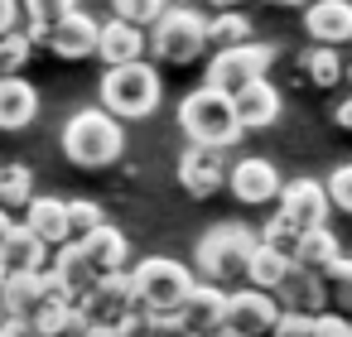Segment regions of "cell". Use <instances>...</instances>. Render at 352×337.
I'll list each match as a JSON object with an SVG mask.
<instances>
[{"instance_id":"4316f807","label":"cell","mask_w":352,"mask_h":337,"mask_svg":"<svg viewBox=\"0 0 352 337\" xmlns=\"http://www.w3.org/2000/svg\"><path fill=\"white\" fill-rule=\"evenodd\" d=\"M208 44H212V54H222V49H241V44H256V39H251V20H246L241 10H222V15H212V20H208Z\"/></svg>"},{"instance_id":"bcb514c9","label":"cell","mask_w":352,"mask_h":337,"mask_svg":"<svg viewBox=\"0 0 352 337\" xmlns=\"http://www.w3.org/2000/svg\"><path fill=\"white\" fill-rule=\"evenodd\" d=\"M87 337H111V332H87Z\"/></svg>"},{"instance_id":"ba28073f","label":"cell","mask_w":352,"mask_h":337,"mask_svg":"<svg viewBox=\"0 0 352 337\" xmlns=\"http://www.w3.org/2000/svg\"><path fill=\"white\" fill-rule=\"evenodd\" d=\"M78 313L87 318V327L92 332H121L135 313H140V303H135V279H131V270H121V275H107L82 303H78Z\"/></svg>"},{"instance_id":"ffe728a7","label":"cell","mask_w":352,"mask_h":337,"mask_svg":"<svg viewBox=\"0 0 352 337\" xmlns=\"http://www.w3.org/2000/svg\"><path fill=\"white\" fill-rule=\"evenodd\" d=\"M20 10H25V34L34 44H49L78 15V0H20Z\"/></svg>"},{"instance_id":"f546056e","label":"cell","mask_w":352,"mask_h":337,"mask_svg":"<svg viewBox=\"0 0 352 337\" xmlns=\"http://www.w3.org/2000/svg\"><path fill=\"white\" fill-rule=\"evenodd\" d=\"M6 303H10V318H34L39 303H44L39 275H15V279L6 284Z\"/></svg>"},{"instance_id":"3957f363","label":"cell","mask_w":352,"mask_h":337,"mask_svg":"<svg viewBox=\"0 0 352 337\" xmlns=\"http://www.w3.org/2000/svg\"><path fill=\"white\" fill-rule=\"evenodd\" d=\"M126 150V130L111 111L102 106H87V111H73L68 126H63V154L82 169H107L116 164Z\"/></svg>"},{"instance_id":"ab89813d","label":"cell","mask_w":352,"mask_h":337,"mask_svg":"<svg viewBox=\"0 0 352 337\" xmlns=\"http://www.w3.org/2000/svg\"><path fill=\"white\" fill-rule=\"evenodd\" d=\"M116 337H155V313H145V308H140V313H135Z\"/></svg>"},{"instance_id":"484cf974","label":"cell","mask_w":352,"mask_h":337,"mask_svg":"<svg viewBox=\"0 0 352 337\" xmlns=\"http://www.w3.org/2000/svg\"><path fill=\"white\" fill-rule=\"evenodd\" d=\"M342 260V246H338V236L323 226V231H309L304 241H299V251H294V265L299 270H314V275H328L333 265Z\"/></svg>"},{"instance_id":"7a4b0ae2","label":"cell","mask_w":352,"mask_h":337,"mask_svg":"<svg viewBox=\"0 0 352 337\" xmlns=\"http://www.w3.org/2000/svg\"><path fill=\"white\" fill-rule=\"evenodd\" d=\"M256 246H261V231H251V226H241V222H217V226H208L203 241H198V275H203V284H217V289H222V284H232V279H246Z\"/></svg>"},{"instance_id":"74e56055","label":"cell","mask_w":352,"mask_h":337,"mask_svg":"<svg viewBox=\"0 0 352 337\" xmlns=\"http://www.w3.org/2000/svg\"><path fill=\"white\" fill-rule=\"evenodd\" d=\"M318 337H352V318L347 313H323L318 318Z\"/></svg>"},{"instance_id":"8992f818","label":"cell","mask_w":352,"mask_h":337,"mask_svg":"<svg viewBox=\"0 0 352 337\" xmlns=\"http://www.w3.org/2000/svg\"><path fill=\"white\" fill-rule=\"evenodd\" d=\"M203 49H212L208 44V20L193 10V5H169V15L150 30V54L160 58V63H193Z\"/></svg>"},{"instance_id":"8fae6325","label":"cell","mask_w":352,"mask_h":337,"mask_svg":"<svg viewBox=\"0 0 352 337\" xmlns=\"http://www.w3.org/2000/svg\"><path fill=\"white\" fill-rule=\"evenodd\" d=\"M179 183H184V193H193V198H212V193H222V188L232 183V169H227L222 150L188 145V150L179 154Z\"/></svg>"},{"instance_id":"ee69618b","label":"cell","mask_w":352,"mask_h":337,"mask_svg":"<svg viewBox=\"0 0 352 337\" xmlns=\"http://www.w3.org/2000/svg\"><path fill=\"white\" fill-rule=\"evenodd\" d=\"M208 5H212V10L222 15V10H236V5H241V0H208Z\"/></svg>"},{"instance_id":"4dcf8cb0","label":"cell","mask_w":352,"mask_h":337,"mask_svg":"<svg viewBox=\"0 0 352 337\" xmlns=\"http://www.w3.org/2000/svg\"><path fill=\"white\" fill-rule=\"evenodd\" d=\"M111 20H126L135 30H155L164 15H169V0H111Z\"/></svg>"},{"instance_id":"cb8c5ba5","label":"cell","mask_w":352,"mask_h":337,"mask_svg":"<svg viewBox=\"0 0 352 337\" xmlns=\"http://www.w3.org/2000/svg\"><path fill=\"white\" fill-rule=\"evenodd\" d=\"M97 44H102V25H97L92 15H82V10L49 39V49H54L58 58H87V54H97Z\"/></svg>"},{"instance_id":"7c38bea8","label":"cell","mask_w":352,"mask_h":337,"mask_svg":"<svg viewBox=\"0 0 352 337\" xmlns=\"http://www.w3.org/2000/svg\"><path fill=\"white\" fill-rule=\"evenodd\" d=\"M232 193H236V202H251V207H261V202H275L280 193H285V183H280V169L270 164V159H261V154H251V159H236L232 164V183H227Z\"/></svg>"},{"instance_id":"8d00e7d4","label":"cell","mask_w":352,"mask_h":337,"mask_svg":"<svg viewBox=\"0 0 352 337\" xmlns=\"http://www.w3.org/2000/svg\"><path fill=\"white\" fill-rule=\"evenodd\" d=\"M275 337H318V318H304V313H285Z\"/></svg>"},{"instance_id":"f35d334b","label":"cell","mask_w":352,"mask_h":337,"mask_svg":"<svg viewBox=\"0 0 352 337\" xmlns=\"http://www.w3.org/2000/svg\"><path fill=\"white\" fill-rule=\"evenodd\" d=\"M20 20H25L20 0H0V39H6V34H15V30H20Z\"/></svg>"},{"instance_id":"f1b7e54d","label":"cell","mask_w":352,"mask_h":337,"mask_svg":"<svg viewBox=\"0 0 352 337\" xmlns=\"http://www.w3.org/2000/svg\"><path fill=\"white\" fill-rule=\"evenodd\" d=\"M34 202V174L30 164H0V207L15 212Z\"/></svg>"},{"instance_id":"9a60e30c","label":"cell","mask_w":352,"mask_h":337,"mask_svg":"<svg viewBox=\"0 0 352 337\" xmlns=\"http://www.w3.org/2000/svg\"><path fill=\"white\" fill-rule=\"evenodd\" d=\"M227 289H217V284H198L193 289V299L179 308V318H184V327L193 332V337H217V332H227Z\"/></svg>"},{"instance_id":"277c9868","label":"cell","mask_w":352,"mask_h":337,"mask_svg":"<svg viewBox=\"0 0 352 337\" xmlns=\"http://www.w3.org/2000/svg\"><path fill=\"white\" fill-rule=\"evenodd\" d=\"M131 279H135V303L145 313H179L203 284L184 260H169V255H145L140 265H131Z\"/></svg>"},{"instance_id":"b9f144b4","label":"cell","mask_w":352,"mask_h":337,"mask_svg":"<svg viewBox=\"0 0 352 337\" xmlns=\"http://www.w3.org/2000/svg\"><path fill=\"white\" fill-rule=\"evenodd\" d=\"M333 121H338L342 130H352V97H342V102L333 106Z\"/></svg>"},{"instance_id":"e575fe53","label":"cell","mask_w":352,"mask_h":337,"mask_svg":"<svg viewBox=\"0 0 352 337\" xmlns=\"http://www.w3.org/2000/svg\"><path fill=\"white\" fill-rule=\"evenodd\" d=\"M261 241H265V246H275V251H285V255L294 260V251H299V241H304V236H299V231H294V226H289V222H285V217L275 212V217L265 222V231H261Z\"/></svg>"},{"instance_id":"9c48e42d","label":"cell","mask_w":352,"mask_h":337,"mask_svg":"<svg viewBox=\"0 0 352 337\" xmlns=\"http://www.w3.org/2000/svg\"><path fill=\"white\" fill-rule=\"evenodd\" d=\"M299 236H309V231H323L328 226V212H333V198H328V183H318V178H294V183H285V193H280V207H275Z\"/></svg>"},{"instance_id":"d6a6232c","label":"cell","mask_w":352,"mask_h":337,"mask_svg":"<svg viewBox=\"0 0 352 337\" xmlns=\"http://www.w3.org/2000/svg\"><path fill=\"white\" fill-rule=\"evenodd\" d=\"M68 217H73V241H87L92 231L107 226V212L92 198H68Z\"/></svg>"},{"instance_id":"f6af8a7d","label":"cell","mask_w":352,"mask_h":337,"mask_svg":"<svg viewBox=\"0 0 352 337\" xmlns=\"http://www.w3.org/2000/svg\"><path fill=\"white\" fill-rule=\"evenodd\" d=\"M275 5H304V10H309V5H314V0H275Z\"/></svg>"},{"instance_id":"5b68a950","label":"cell","mask_w":352,"mask_h":337,"mask_svg":"<svg viewBox=\"0 0 352 337\" xmlns=\"http://www.w3.org/2000/svg\"><path fill=\"white\" fill-rule=\"evenodd\" d=\"M160 73L150 63H131V68H107L102 73V111H111L116 121H140L160 106Z\"/></svg>"},{"instance_id":"c3c4849f","label":"cell","mask_w":352,"mask_h":337,"mask_svg":"<svg viewBox=\"0 0 352 337\" xmlns=\"http://www.w3.org/2000/svg\"><path fill=\"white\" fill-rule=\"evenodd\" d=\"M347 82H352V63H347Z\"/></svg>"},{"instance_id":"83f0119b","label":"cell","mask_w":352,"mask_h":337,"mask_svg":"<svg viewBox=\"0 0 352 337\" xmlns=\"http://www.w3.org/2000/svg\"><path fill=\"white\" fill-rule=\"evenodd\" d=\"M299 68L314 87H338L347 78V63L338 58V49H304L299 54Z\"/></svg>"},{"instance_id":"603a6c76","label":"cell","mask_w":352,"mask_h":337,"mask_svg":"<svg viewBox=\"0 0 352 337\" xmlns=\"http://www.w3.org/2000/svg\"><path fill=\"white\" fill-rule=\"evenodd\" d=\"M232 102H236L241 130H265V126H275V121H280V92H275L270 82H256V87L236 92Z\"/></svg>"},{"instance_id":"7402d4cb","label":"cell","mask_w":352,"mask_h":337,"mask_svg":"<svg viewBox=\"0 0 352 337\" xmlns=\"http://www.w3.org/2000/svg\"><path fill=\"white\" fill-rule=\"evenodd\" d=\"M39 116V92L25 78H0V130H25Z\"/></svg>"},{"instance_id":"4fadbf2b","label":"cell","mask_w":352,"mask_h":337,"mask_svg":"<svg viewBox=\"0 0 352 337\" xmlns=\"http://www.w3.org/2000/svg\"><path fill=\"white\" fill-rule=\"evenodd\" d=\"M275 299H280V308L285 313H304V318H323V313H333V299H328V279L323 275H314V270H289V279L275 289Z\"/></svg>"},{"instance_id":"44dd1931","label":"cell","mask_w":352,"mask_h":337,"mask_svg":"<svg viewBox=\"0 0 352 337\" xmlns=\"http://www.w3.org/2000/svg\"><path fill=\"white\" fill-rule=\"evenodd\" d=\"M49 270H54V275H58V279L68 284L73 303H82V299H87V294H92L97 284H102V275L92 270V260L82 255V246H78V241H68L63 251H54V265H49Z\"/></svg>"},{"instance_id":"60d3db41","label":"cell","mask_w":352,"mask_h":337,"mask_svg":"<svg viewBox=\"0 0 352 337\" xmlns=\"http://www.w3.org/2000/svg\"><path fill=\"white\" fill-rule=\"evenodd\" d=\"M0 337H39V332H34V323H30V318H10L6 327H0Z\"/></svg>"},{"instance_id":"5bb4252c","label":"cell","mask_w":352,"mask_h":337,"mask_svg":"<svg viewBox=\"0 0 352 337\" xmlns=\"http://www.w3.org/2000/svg\"><path fill=\"white\" fill-rule=\"evenodd\" d=\"M304 30L318 49L352 44V0H314L304 10Z\"/></svg>"},{"instance_id":"30bf717a","label":"cell","mask_w":352,"mask_h":337,"mask_svg":"<svg viewBox=\"0 0 352 337\" xmlns=\"http://www.w3.org/2000/svg\"><path fill=\"white\" fill-rule=\"evenodd\" d=\"M285 308L275 294H261V289H236L227 299V327L236 337H275Z\"/></svg>"},{"instance_id":"52a82bcc","label":"cell","mask_w":352,"mask_h":337,"mask_svg":"<svg viewBox=\"0 0 352 337\" xmlns=\"http://www.w3.org/2000/svg\"><path fill=\"white\" fill-rule=\"evenodd\" d=\"M270 63H275V49H270V44L222 49V54H212V58H208V78H203V87L236 97V92H246V87H256V82H265Z\"/></svg>"},{"instance_id":"d590c367","label":"cell","mask_w":352,"mask_h":337,"mask_svg":"<svg viewBox=\"0 0 352 337\" xmlns=\"http://www.w3.org/2000/svg\"><path fill=\"white\" fill-rule=\"evenodd\" d=\"M328 198H333L338 212H352V164H338L328 174Z\"/></svg>"},{"instance_id":"e0dca14e","label":"cell","mask_w":352,"mask_h":337,"mask_svg":"<svg viewBox=\"0 0 352 337\" xmlns=\"http://www.w3.org/2000/svg\"><path fill=\"white\" fill-rule=\"evenodd\" d=\"M25 226L44 241V246H68L73 241V217H68V202L63 198H34L25 207Z\"/></svg>"},{"instance_id":"d4e9b609","label":"cell","mask_w":352,"mask_h":337,"mask_svg":"<svg viewBox=\"0 0 352 337\" xmlns=\"http://www.w3.org/2000/svg\"><path fill=\"white\" fill-rule=\"evenodd\" d=\"M289 270H294V260L285 255V251H275V246H256V255H251V270H246V289H261V294H275L285 279H289Z\"/></svg>"},{"instance_id":"d6986e66","label":"cell","mask_w":352,"mask_h":337,"mask_svg":"<svg viewBox=\"0 0 352 337\" xmlns=\"http://www.w3.org/2000/svg\"><path fill=\"white\" fill-rule=\"evenodd\" d=\"M82 246V255L92 260V270L107 279V275H121L126 270V260H131V241H126V231L121 226H102V231H92L87 241H78Z\"/></svg>"},{"instance_id":"6da1fadb","label":"cell","mask_w":352,"mask_h":337,"mask_svg":"<svg viewBox=\"0 0 352 337\" xmlns=\"http://www.w3.org/2000/svg\"><path fill=\"white\" fill-rule=\"evenodd\" d=\"M179 126L193 145L203 150H232L246 130H241V116H236V102L227 92H212V87H193L184 102H179Z\"/></svg>"},{"instance_id":"836d02e7","label":"cell","mask_w":352,"mask_h":337,"mask_svg":"<svg viewBox=\"0 0 352 337\" xmlns=\"http://www.w3.org/2000/svg\"><path fill=\"white\" fill-rule=\"evenodd\" d=\"M323 279H328V299H333V313H347V318H352V260L342 255V260H338V265H333V270H328Z\"/></svg>"},{"instance_id":"7bdbcfd3","label":"cell","mask_w":352,"mask_h":337,"mask_svg":"<svg viewBox=\"0 0 352 337\" xmlns=\"http://www.w3.org/2000/svg\"><path fill=\"white\" fill-rule=\"evenodd\" d=\"M10 231H15V222H10V212L0 207V251H6V241H10Z\"/></svg>"},{"instance_id":"7dc6e473","label":"cell","mask_w":352,"mask_h":337,"mask_svg":"<svg viewBox=\"0 0 352 337\" xmlns=\"http://www.w3.org/2000/svg\"><path fill=\"white\" fill-rule=\"evenodd\" d=\"M217 337H236V332H232V327H227V332H217Z\"/></svg>"},{"instance_id":"2e32d148","label":"cell","mask_w":352,"mask_h":337,"mask_svg":"<svg viewBox=\"0 0 352 337\" xmlns=\"http://www.w3.org/2000/svg\"><path fill=\"white\" fill-rule=\"evenodd\" d=\"M97 58H102L107 68H131V63H145V30H135V25H126V20H107V25H102Z\"/></svg>"},{"instance_id":"ac0fdd59","label":"cell","mask_w":352,"mask_h":337,"mask_svg":"<svg viewBox=\"0 0 352 337\" xmlns=\"http://www.w3.org/2000/svg\"><path fill=\"white\" fill-rule=\"evenodd\" d=\"M0 265H6V275L15 279V275H44L54 260H49V246L20 222L15 231H10V241H6V251H0Z\"/></svg>"},{"instance_id":"1f68e13d","label":"cell","mask_w":352,"mask_h":337,"mask_svg":"<svg viewBox=\"0 0 352 337\" xmlns=\"http://www.w3.org/2000/svg\"><path fill=\"white\" fill-rule=\"evenodd\" d=\"M30 54H34V39L25 30L6 34V39H0V78H20L25 63H30Z\"/></svg>"}]
</instances>
